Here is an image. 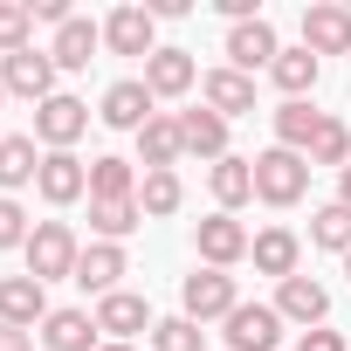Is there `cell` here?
<instances>
[{
	"instance_id": "1",
	"label": "cell",
	"mask_w": 351,
	"mask_h": 351,
	"mask_svg": "<svg viewBox=\"0 0 351 351\" xmlns=\"http://www.w3.org/2000/svg\"><path fill=\"white\" fill-rule=\"evenodd\" d=\"M76 262H83V248H76L69 221H35V234H28V276L35 282H56V276L76 282Z\"/></svg>"
},
{
	"instance_id": "2",
	"label": "cell",
	"mask_w": 351,
	"mask_h": 351,
	"mask_svg": "<svg viewBox=\"0 0 351 351\" xmlns=\"http://www.w3.org/2000/svg\"><path fill=\"white\" fill-rule=\"evenodd\" d=\"M303 186H310V158H303V152L269 145V152L255 158V193H262L269 207H296V200H303Z\"/></svg>"
},
{
	"instance_id": "3",
	"label": "cell",
	"mask_w": 351,
	"mask_h": 351,
	"mask_svg": "<svg viewBox=\"0 0 351 351\" xmlns=\"http://www.w3.org/2000/svg\"><path fill=\"white\" fill-rule=\"evenodd\" d=\"M180 303H186L180 317H193V324H214V317L228 324L241 296H234V276H228V269H200V276H186V289H180Z\"/></svg>"
},
{
	"instance_id": "4",
	"label": "cell",
	"mask_w": 351,
	"mask_h": 351,
	"mask_svg": "<svg viewBox=\"0 0 351 351\" xmlns=\"http://www.w3.org/2000/svg\"><path fill=\"white\" fill-rule=\"evenodd\" d=\"M35 193H42L49 207H69V200H83V193H90V165H83L76 152H42Z\"/></svg>"
},
{
	"instance_id": "5",
	"label": "cell",
	"mask_w": 351,
	"mask_h": 351,
	"mask_svg": "<svg viewBox=\"0 0 351 351\" xmlns=\"http://www.w3.org/2000/svg\"><path fill=\"white\" fill-rule=\"evenodd\" d=\"M0 83H8V97H28V104H49L56 97V56L42 49H21L0 62Z\"/></svg>"
},
{
	"instance_id": "6",
	"label": "cell",
	"mask_w": 351,
	"mask_h": 351,
	"mask_svg": "<svg viewBox=\"0 0 351 351\" xmlns=\"http://www.w3.org/2000/svg\"><path fill=\"white\" fill-rule=\"evenodd\" d=\"M83 124H90V104H76V97H49V104H35V138L49 145V152H69L76 138H83Z\"/></svg>"
},
{
	"instance_id": "7",
	"label": "cell",
	"mask_w": 351,
	"mask_h": 351,
	"mask_svg": "<svg viewBox=\"0 0 351 351\" xmlns=\"http://www.w3.org/2000/svg\"><path fill=\"white\" fill-rule=\"evenodd\" d=\"M303 49L310 56H351V8H330V0L303 8Z\"/></svg>"
},
{
	"instance_id": "8",
	"label": "cell",
	"mask_w": 351,
	"mask_h": 351,
	"mask_svg": "<svg viewBox=\"0 0 351 351\" xmlns=\"http://www.w3.org/2000/svg\"><path fill=\"white\" fill-rule=\"evenodd\" d=\"M110 131H145L158 110H152V90H145V76H124V83H110L104 90V110H97Z\"/></svg>"
},
{
	"instance_id": "9",
	"label": "cell",
	"mask_w": 351,
	"mask_h": 351,
	"mask_svg": "<svg viewBox=\"0 0 351 351\" xmlns=\"http://www.w3.org/2000/svg\"><path fill=\"white\" fill-rule=\"evenodd\" d=\"M276 337H282L276 303H234V317H228V351H276Z\"/></svg>"
},
{
	"instance_id": "10",
	"label": "cell",
	"mask_w": 351,
	"mask_h": 351,
	"mask_svg": "<svg viewBox=\"0 0 351 351\" xmlns=\"http://www.w3.org/2000/svg\"><path fill=\"white\" fill-rule=\"evenodd\" d=\"M158 21H152V8H117L110 21H104V42H110V56H158Z\"/></svg>"
},
{
	"instance_id": "11",
	"label": "cell",
	"mask_w": 351,
	"mask_h": 351,
	"mask_svg": "<svg viewBox=\"0 0 351 351\" xmlns=\"http://www.w3.org/2000/svg\"><path fill=\"white\" fill-rule=\"evenodd\" d=\"M193 248H200V262H207V269H234V262L248 255V228H241L234 214H214V221H200Z\"/></svg>"
},
{
	"instance_id": "12",
	"label": "cell",
	"mask_w": 351,
	"mask_h": 351,
	"mask_svg": "<svg viewBox=\"0 0 351 351\" xmlns=\"http://www.w3.org/2000/svg\"><path fill=\"white\" fill-rule=\"evenodd\" d=\"M42 317H49V282H35V276H0V324L35 330Z\"/></svg>"
},
{
	"instance_id": "13",
	"label": "cell",
	"mask_w": 351,
	"mask_h": 351,
	"mask_svg": "<svg viewBox=\"0 0 351 351\" xmlns=\"http://www.w3.org/2000/svg\"><path fill=\"white\" fill-rule=\"evenodd\" d=\"M276 56H282V42H276V28L269 21H241V28H228V62L248 76V69H276Z\"/></svg>"
},
{
	"instance_id": "14",
	"label": "cell",
	"mask_w": 351,
	"mask_h": 351,
	"mask_svg": "<svg viewBox=\"0 0 351 351\" xmlns=\"http://www.w3.org/2000/svg\"><path fill=\"white\" fill-rule=\"evenodd\" d=\"M324 310H330V289H324V282H310V276H289V282L276 289V317H282V324L317 330V324H324Z\"/></svg>"
},
{
	"instance_id": "15",
	"label": "cell",
	"mask_w": 351,
	"mask_h": 351,
	"mask_svg": "<svg viewBox=\"0 0 351 351\" xmlns=\"http://www.w3.org/2000/svg\"><path fill=\"white\" fill-rule=\"evenodd\" d=\"M200 97H207V110H221V117H248V110H255V76H241V69H207V76H200Z\"/></svg>"
},
{
	"instance_id": "16",
	"label": "cell",
	"mask_w": 351,
	"mask_h": 351,
	"mask_svg": "<svg viewBox=\"0 0 351 351\" xmlns=\"http://www.w3.org/2000/svg\"><path fill=\"white\" fill-rule=\"evenodd\" d=\"M124 269H131V262H124V248H117V241H90V248H83V262H76V282L104 303V296H117V276H124Z\"/></svg>"
},
{
	"instance_id": "17",
	"label": "cell",
	"mask_w": 351,
	"mask_h": 351,
	"mask_svg": "<svg viewBox=\"0 0 351 351\" xmlns=\"http://www.w3.org/2000/svg\"><path fill=\"white\" fill-rule=\"evenodd\" d=\"M97 330H110V344H131L138 330H152V303L131 296V289H117V296L97 303Z\"/></svg>"
},
{
	"instance_id": "18",
	"label": "cell",
	"mask_w": 351,
	"mask_h": 351,
	"mask_svg": "<svg viewBox=\"0 0 351 351\" xmlns=\"http://www.w3.org/2000/svg\"><path fill=\"white\" fill-rule=\"evenodd\" d=\"M186 158V138H180V117H152L145 131H138V165L145 172H172Z\"/></svg>"
},
{
	"instance_id": "19",
	"label": "cell",
	"mask_w": 351,
	"mask_h": 351,
	"mask_svg": "<svg viewBox=\"0 0 351 351\" xmlns=\"http://www.w3.org/2000/svg\"><path fill=\"white\" fill-rule=\"evenodd\" d=\"M42 344H49V351H104L90 310H49V317H42Z\"/></svg>"
},
{
	"instance_id": "20",
	"label": "cell",
	"mask_w": 351,
	"mask_h": 351,
	"mask_svg": "<svg viewBox=\"0 0 351 351\" xmlns=\"http://www.w3.org/2000/svg\"><path fill=\"white\" fill-rule=\"evenodd\" d=\"M193 76H200V62H193L186 49H158V56L145 62V90H152V97H186Z\"/></svg>"
},
{
	"instance_id": "21",
	"label": "cell",
	"mask_w": 351,
	"mask_h": 351,
	"mask_svg": "<svg viewBox=\"0 0 351 351\" xmlns=\"http://www.w3.org/2000/svg\"><path fill=\"white\" fill-rule=\"evenodd\" d=\"M180 138H186V152L193 158H228V117L221 110H180Z\"/></svg>"
},
{
	"instance_id": "22",
	"label": "cell",
	"mask_w": 351,
	"mask_h": 351,
	"mask_svg": "<svg viewBox=\"0 0 351 351\" xmlns=\"http://www.w3.org/2000/svg\"><path fill=\"white\" fill-rule=\"evenodd\" d=\"M248 255H255V269H262V276L289 282V276H296V255H303V241H296L289 228H262V234L248 241Z\"/></svg>"
},
{
	"instance_id": "23",
	"label": "cell",
	"mask_w": 351,
	"mask_h": 351,
	"mask_svg": "<svg viewBox=\"0 0 351 351\" xmlns=\"http://www.w3.org/2000/svg\"><path fill=\"white\" fill-rule=\"evenodd\" d=\"M97 42H104V28L97 21H83V14H69L62 28H56V69H90V56H97Z\"/></svg>"
},
{
	"instance_id": "24",
	"label": "cell",
	"mask_w": 351,
	"mask_h": 351,
	"mask_svg": "<svg viewBox=\"0 0 351 351\" xmlns=\"http://www.w3.org/2000/svg\"><path fill=\"white\" fill-rule=\"evenodd\" d=\"M207 186H214L221 214H234L241 200H255V158H221V165L207 172Z\"/></svg>"
},
{
	"instance_id": "25",
	"label": "cell",
	"mask_w": 351,
	"mask_h": 351,
	"mask_svg": "<svg viewBox=\"0 0 351 351\" xmlns=\"http://www.w3.org/2000/svg\"><path fill=\"white\" fill-rule=\"evenodd\" d=\"M317 69H324V62H317L310 49H282L269 76H276V90H282V97L296 104V97H310V90H317Z\"/></svg>"
},
{
	"instance_id": "26",
	"label": "cell",
	"mask_w": 351,
	"mask_h": 351,
	"mask_svg": "<svg viewBox=\"0 0 351 351\" xmlns=\"http://www.w3.org/2000/svg\"><path fill=\"white\" fill-rule=\"evenodd\" d=\"M90 200H138L131 158H90Z\"/></svg>"
},
{
	"instance_id": "27",
	"label": "cell",
	"mask_w": 351,
	"mask_h": 351,
	"mask_svg": "<svg viewBox=\"0 0 351 351\" xmlns=\"http://www.w3.org/2000/svg\"><path fill=\"white\" fill-rule=\"evenodd\" d=\"M35 172H42V152L35 138H0V186H35Z\"/></svg>"
},
{
	"instance_id": "28",
	"label": "cell",
	"mask_w": 351,
	"mask_h": 351,
	"mask_svg": "<svg viewBox=\"0 0 351 351\" xmlns=\"http://www.w3.org/2000/svg\"><path fill=\"white\" fill-rule=\"evenodd\" d=\"M180 200H186L180 172H145V180H138V207H145V221H165V214H180Z\"/></svg>"
},
{
	"instance_id": "29",
	"label": "cell",
	"mask_w": 351,
	"mask_h": 351,
	"mask_svg": "<svg viewBox=\"0 0 351 351\" xmlns=\"http://www.w3.org/2000/svg\"><path fill=\"white\" fill-rule=\"evenodd\" d=\"M317 124H324V110H310V104L296 97V104H282V110H276V145H282V152H310Z\"/></svg>"
},
{
	"instance_id": "30",
	"label": "cell",
	"mask_w": 351,
	"mask_h": 351,
	"mask_svg": "<svg viewBox=\"0 0 351 351\" xmlns=\"http://www.w3.org/2000/svg\"><path fill=\"white\" fill-rule=\"evenodd\" d=\"M138 221H145L138 200H90V228H97V241H124Z\"/></svg>"
},
{
	"instance_id": "31",
	"label": "cell",
	"mask_w": 351,
	"mask_h": 351,
	"mask_svg": "<svg viewBox=\"0 0 351 351\" xmlns=\"http://www.w3.org/2000/svg\"><path fill=\"white\" fill-rule=\"evenodd\" d=\"M303 158H310V165H337V172H344V165H351V124H337V117H324Z\"/></svg>"
},
{
	"instance_id": "32",
	"label": "cell",
	"mask_w": 351,
	"mask_h": 351,
	"mask_svg": "<svg viewBox=\"0 0 351 351\" xmlns=\"http://www.w3.org/2000/svg\"><path fill=\"white\" fill-rule=\"evenodd\" d=\"M310 241H317V248H330V255H351V207H344V200L317 207V221H310Z\"/></svg>"
},
{
	"instance_id": "33",
	"label": "cell",
	"mask_w": 351,
	"mask_h": 351,
	"mask_svg": "<svg viewBox=\"0 0 351 351\" xmlns=\"http://www.w3.org/2000/svg\"><path fill=\"white\" fill-rule=\"evenodd\" d=\"M28 28H35L28 0H0V56H21L28 49Z\"/></svg>"
},
{
	"instance_id": "34",
	"label": "cell",
	"mask_w": 351,
	"mask_h": 351,
	"mask_svg": "<svg viewBox=\"0 0 351 351\" xmlns=\"http://www.w3.org/2000/svg\"><path fill=\"white\" fill-rule=\"evenodd\" d=\"M152 344H158V351H200L207 330H200L193 317H165V324H152Z\"/></svg>"
},
{
	"instance_id": "35",
	"label": "cell",
	"mask_w": 351,
	"mask_h": 351,
	"mask_svg": "<svg viewBox=\"0 0 351 351\" xmlns=\"http://www.w3.org/2000/svg\"><path fill=\"white\" fill-rule=\"evenodd\" d=\"M28 214H21V200H0V248H28Z\"/></svg>"
},
{
	"instance_id": "36",
	"label": "cell",
	"mask_w": 351,
	"mask_h": 351,
	"mask_svg": "<svg viewBox=\"0 0 351 351\" xmlns=\"http://www.w3.org/2000/svg\"><path fill=\"white\" fill-rule=\"evenodd\" d=\"M28 14H35V21H56V28H62V21H69V0H28Z\"/></svg>"
},
{
	"instance_id": "37",
	"label": "cell",
	"mask_w": 351,
	"mask_h": 351,
	"mask_svg": "<svg viewBox=\"0 0 351 351\" xmlns=\"http://www.w3.org/2000/svg\"><path fill=\"white\" fill-rule=\"evenodd\" d=\"M0 351H35V330H21V324H0Z\"/></svg>"
},
{
	"instance_id": "38",
	"label": "cell",
	"mask_w": 351,
	"mask_h": 351,
	"mask_svg": "<svg viewBox=\"0 0 351 351\" xmlns=\"http://www.w3.org/2000/svg\"><path fill=\"white\" fill-rule=\"evenodd\" d=\"M296 351H344V337H337V330H303Z\"/></svg>"
},
{
	"instance_id": "39",
	"label": "cell",
	"mask_w": 351,
	"mask_h": 351,
	"mask_svg": "<svg viewBox=\"0 0 351 351\" xmlns=\"http://www.w3.org/2000/svg\"><path fill=\"white\" fill-rule=\"evenodd\" d=\"M337 200H344V207H351V165H344V172H337Z\"/></svg>"
},
{
	"instance_id": "40",
	"label": "cell",
	"mask_w": 351,
	"mask_h": 351,
	"mask_svg": "<svg viewBox=\"0 0 351 351\" xmlns=\"http://www.w3.org/2000/svg\"><path fill=\"white\" fill-rule=\"evenodd\" d=\"M104 351H138V344H104Z\"/></svg>"
},
{
	"instance_id": "41",
	"label": "cell",
	"mask_w": 351,
	"mask_h": 351,
	"mask_svg": "<svg viewBox=\"0 0 351 351\" xmlns=\"http://www.w3.org/2000/svg\"><path fill=\"white\" fill-rule=\"evenodd\" d=\"M344 276H351V255H344Z\"/></svg>"
},
{
	"instance_id": "42",
	"label": "cell",
	"mask_w": 351,
	"mask_h": 351,
	"mask_svg": "<svg viewBox=\"0 0 351 351\" xmlns=\"http://www.w3.org/2000/svg\"><path fill=\"white\" fill-rule=\"evenodd\" d=\"M0 97H8V83H0Z\"/></svg>"
}]
</instances>
